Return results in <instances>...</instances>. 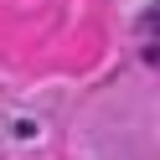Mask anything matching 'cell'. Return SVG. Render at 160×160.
Instances as JSON below:
<instances>
[{
	"label": "cell",
	"mask_w": 160,
	"mask_h": 160,
	"mask_svg": "<svg viewBox=\"0 0 160 160\" xmlns=\"http://www.w3.org/2000/svg\"><path fill=\"white\" fill-rule=\"evenodd\" d=\"M139 26H145V31H160V0H155V5L145 11V21H139Z\"/></svg>",
	"instance_id": "obj_1"
}]
</instances>
